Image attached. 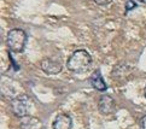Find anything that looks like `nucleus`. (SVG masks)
I'll list each match as a JSON object with an SVG mask.
<instances>
[{
    "instance_id": "1",
    "label": "nucleus",
    "mask_w": 146,
    "mask_h": 129,
    "mask_svg": "<svg viewBox=\"0 0 146 129\" xmlns=\"http://www.w3.org/2000/svg\"><path fill=\"white\" fill-rule=\"evenodd\" d=\"M92 57L86 50H77L72 53L66 62V68L71 73L82 74L91 68Z\"/></svg>"
},
{
    "instance_id": "2",
    "label": "nucleus",
    "mask_w": 146,
    "mask_h": 129,
    "mask_svg": "<svg viewBox=\"0 0 146 129\" xmlns=\"http://www.w3.org/2000/svg\"><path fill=\"white\" fill-rule=\"evenodd\" d=\"M25 44H27V33L23 29L15 28L7 33L6 45L7 48L13 53H21L24 51Z\"/></svg>"
},
{
    "instance_id": "3",
    "label": "nucleus",
    "mask_w": 146,
    "mask_h": 129,
    "mask_svg": "<svg viewBox=\"0 0 146 129\" xmlns=\"http://www.w3.org/2000/svg\"><path fill=\"white\" fill-rule=\"evenodd\" d=\"M33 109V99L27 94H21L11 100V111L19 118L28 117Z\"/></svg>"
},
{
    "instance_id": "4",
    "label": "nucleus",
    "mask_w": 146,
    "mask_h": 129,
    "mask_svg": "<svg viewBox=\"0 0 146 129\" xmlns=\"http://www.w3.org/2000/svg\"><path fill=\"white\" fill-rule=\"evenodd\" d=\"M40 66H41V70H42L44 73L48 74V75H56V74H59L62 71L60 62L51 59V58L42 59L41 63H40Z\"/></svg>"
},
{
    "instance_id": "5",
    "label": "nucleus",
    "mask_w": 146,
    "mask_h": 129,
    "mask_svg": "<svg viewBox=\"0 0 146 129\" xmlns=\"http://www.w3.org/2000/svg\"><path fill=\"white\" fill-rule=\"evenodd\" d=\"M98 107L103 115H110L115 110V100L111 95L104 94L99 98L98 101Z\"/></svg>"
},
{
    "instance_id": "6",
    "label": "nucleus",
    "mask_w": 146,
    "mask_h": 129,
    "mask_svg": "<svg viewBox=\"0 0 146 129\" xmlns=\"http://www.w3.org/2000/svg\"><path fill=\"white\" fill-rule=\"evenodd\" d=\"M71 127H72L71 117L66 115V113H59L54 118L53 124H52L53 129H71Z\"/></svg>"
},
{
    "instance_id": "7",
    "label": "nucleus",
    "mask_w": 146,
    "mask_h": 129,
    "mask_svg": "<svg viewBox=\"0 0 146 129\" xmlns=\"http://www.w3.org/2000/svg\"><path fill=\"white\" fill-rule=\"evenodd\" d=\"M90 82H91V85H92L93 88L99 91V92H104V91H106V88H108L105 81H104L103 76H102L100 70H96L94 73L91 75Z\"/></svg>"
},
{
    "instance_id": "8",
    "label": "nucleus",
    "mask_w": 146,
    "mask_h": 129,
    "mask_svg": "<svg viewBox=\"0 0 146 129\" xmlns=\"http://www.w3.org/2000/svg\"><path fill=\"white\" fill-rule=\"evenodd\" d=\"M41 127V123L35 117H24L22 118L21 128L22 129H39Z\"/></svg>"
},
{
    "instance_id": "9",
    "label": "nucleus",
    "mask_w": 146,
    "mask_h": 129,
    "mask_svg": "<svg viewBox=\"0 0 146 129\" xmlns=\"http://www.w3.org/2000/svg\"><path fill=\"white\" fill-rule=\"evenodd\" d=\"M94 3L97 5H100V6H105V5L111 3V0H94Z\"/></svg>"
},
{
    "instance_id": "10",
    "label": "nucleus",
    "mask_w": 146,
    "mask_h": 129,
    "mask_svg": "<svg viewBox=\"0 0 146 129\" xmlns=\"http://www.w3.org/2000/svg\"><path fill=\"white\" fill-rule=\"evenodd\" d=\"M135 6H137V5H135V3L130 0V1H128V3L126 4V10H127V11H130V10H133Z\"/></svg>"
},
{
    "instance_id": "11",
    "label": "nucleus",
    "mask_w": 146,
    "mask_h": 129,
    "mask_svg": "<svg viewBox=\"0 0 146 129\" xmlns=\"http://www.w3.org/2000/svg\"><path fill=\"white\" fill-rule=\"evenodd\" d=\"M139 126H140V129H146V115L140 120Z\"/></svg>"
},
{
    "instance_id": "12",
    "label": "nucleus",
    "mask_w": 146,
    "mask_h": 129,
    "mask_svg": "<svg viewBox=\"0 0 146 129\" xmlns=\"http://www.w3.org/2000/svg\"><path fill=\"white\" fill-rule=\"evenodd\" d=\"M137 1H139V3H143V4H146V0H137Z\"/></svg>"
},
{
    "instance_id": "13",
    "label": "nucleus",
    "mask_w": 146,
    "mask_h": 129,
    "mask_svg": "<svg viewBox=\"0 0 146 129\" xmlns=\"http://www.w3.org/2000/svg\"><path fill=\"white\" fill-rule=\"evenodd\" d=\"M144 93H145V98H146V86H145V91H144Z\"/></svg>"
}]
</instances>
